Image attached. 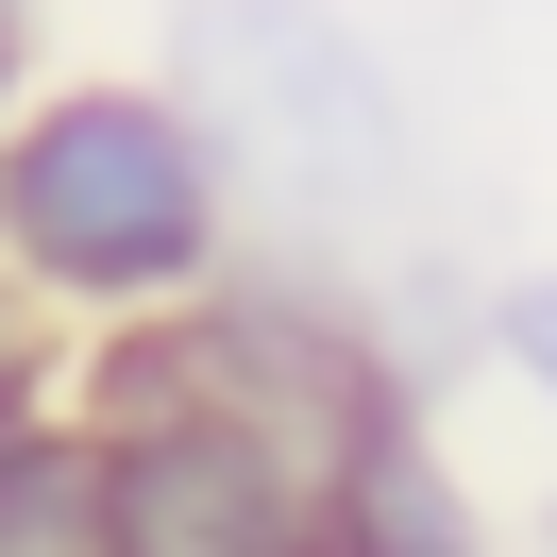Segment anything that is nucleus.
Returning <instances> with one entry per match:
<instances>
[{"mask_svg":"<svg viewBox=\"0 0 557 557\" xmlns=\"http://www.w3.org/2000/svg\"><path fill=\"white\" fill-rule=\"evenodd\" d=\"M0 271L51 321H152L237 271V170L170 69H69L0 119Z\"/></svg>","mask_w":557,"mask_h":557,"instance_id":"1","label":"nucleus"},{"mask_svg":"<svg viewBox=\"0 0 557 557\" xmlns=\"http://www.w3.org/2000/svg\"><path fill=\"white\" fill-rule=\"evenodd\" d=\"M170 85L220 136L237 203L305 220V237H338L406 186V85L338 0H170Z\"/></svg>","mask_w":557,"mask_h":557,"instance_id":"2","label":"nucleus"},{"mask_svg":"<svg viewBox=\"0 0 557 557\" xmlns=\"http://www.w3.org/2000/svg\"><path fill=\"white\" fill-rule=\"evenodd\" d=\"M321 523H355L372 557H490V507L473 473L440 456V422H422V372L388 355L372 406L338 422V456H321Z\"/></svg>","mask_w":557,"mask_h":557,"instance_id":"3","label":"nucleus"},{"mask_svg":"<svg viewBox=\"0 0 557 557\" xmlns=\"http://www.w3.org/2000/svg\"><path fill=\"white\" fill-rule=\"evenodd\" d=\"M0 557H119V473L85 406L0 422Z\"/></svg>","mask_w":557,"mask_h":557,"instance_id":"4","label":"nucleus"},{"mask_svg":"<svg viewBox=\"0 0 557 557\" xmlns=\"http://www.w3.org/2000/svg\"><path fill=\"white\" fill-rule=\"evenodd\" d=\"M35 406H69V321L0 271V422H35Z\"/></svg>","mask_w":557,"mask_h":557,"instance_id":"5","label":"nucleus"},{"mask_svg":"<svg viewBox=\"0 0 557 557\" xmlns=\"http://www.w3.org/2000/svg\"><path fill=\"white\" fill-rule=\"evenodd\" d=\"M490 355L557 406V271H541V287H490Z\"/></svg>","mask_w":557,"mask_h":557,"instance_id":"6","label":"nucleus"},{"mask_svg":"<svg viewBox=\"0 0 557 557\" xmlns=\"http://www.w3.org/2000/svg\"><path fill=\"white\" fill-rule=\"evenodd\" d=\"M287 557H372V541H355V523H305V541H287Z\"/></svg>","mask_w":557,"mask_h":557,"instance_id":"7","label":"nucleus"},{"mask_svg":"<svg viewBox=\"0 0 557 557\" xmlns=\"http://www.w3.org/2000/svg\"><path fill=\"white\" fill-rule=\"evenodd\" d=\"M0 119H17V0H0Z\"/></svg>","mask_w":557,"mask_h":557,"instance_id":"8","label":"nucleus"},{"mask_svg":"<svg viewBox=\"0 0 557 557\" xmlns=\"http://www.w3.org/2000/svg\"><path fill=\"white\" fill-rule=\"evenodd\" d=\"M541 557H557V490H541Z\"/></svg>","mask_w":557,"mask_h":557,"instance_id":"9","label":"nucleus"}]
</instances>
